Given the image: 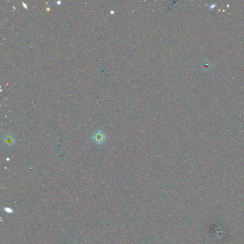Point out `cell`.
Wrapping results in <instances>:
<instances>
[{"mask_svg": "<svg viewBox=\"0 0 244 244\" xmlns=\"http://www.w3.org/2000/svg\"><path fill=\"white\" fill-rule=\"evenodd\" d=\"M5 142L7 145H12L14 142V138L12 135H7L5 138Z\"/></svg>", "mask_w": 244, "mask_h": 244, "instance_id": "cell-2", "label": "cell"}, {"mask_svg": "<svg viewBox=\"0 0 244 244\" xmlns=\"http://www.w3.org/2000/svg\"><path fill=\"white\" fill-rule=\"evenodd\" d=\"M93 139L96 143H97V144H101V143H104V140H105V136H104L103 133L97 132L94 134Z\"/></svg>", "mask_w": 244, "mask_h": 244, "instance_id": "cell-1", "label": "cell"}]
</instances>
